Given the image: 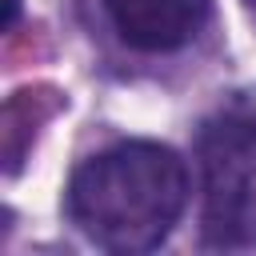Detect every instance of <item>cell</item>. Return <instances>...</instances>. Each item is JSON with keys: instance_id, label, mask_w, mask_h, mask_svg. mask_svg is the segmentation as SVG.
I'll list each match as a JSON object with an SVG mask.
<instances>
[{"instance_id": "3957f363", "label": "cell", "mask_w": 256, "mask_h": 256, "mask_svg": "<svg viewBox=\"0 0 256 256\" xmlns=\"http://www.w3.org/2000/svg\"><path fill=\"white\" fill-rule=\"evenodd\" d=\"M116 32L144 52H168L196 36L204 0H104Z\"/></svg>"}, {"instance_id": "6da1fadb", "label": "cell", "mask_w": 256, "mask_h": 256, "mask_svg": "<svg viewBox=\"0 0 256 256\" xmlns=\"http://www.w3.org/2000/svg\"><path fill=\"white\" fill-rule=\"evenodd\" d=\"M188 204V168L168 144L128 140L84 160L68 184V212L108 252L156 248Z\"/></svg>"}, {"instance_id": "7a4b0ae2", "label": "cell", "mask_w": 256, "mask_h": 256, "mask_svg": "<svg viewBox=\"0 0 256 256\" xmlns=\"http://www.w3.org/2000/svg\"><path fill=\"white\" fill-rule=\"evenodd\" d=\"M204 232L216 244H256V120L228 116L200 136Z\"/></svg>"}]
</instances>
